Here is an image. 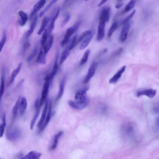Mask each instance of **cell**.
Here are the masks:
<instances>
[{"mask_svg":"<svg viewBox=\"0 0 159 159\" xmlns=\"http://www.w3.org/2000/svg\"><path fill=\"white\" fill-rule=\"evenodd\" d=\"M91 31L90 30L85 31L82 33V34L80 36L78 39V43H80L88 35L91 34Z\"/></svg>","mask_w":159,"mask_h":159,"instance_id":"38","label":"cell"},{"mask_svg":"<svg viewBox=\"0 0 159 159\" xmlns=\"http://www.w3.org/2000/svg\"><path fill=\"white\" fill-rule=\"evenodd\" d=\"M88 90V89H86L77 91L75 96V101H69L68 104L72 108L78 110H82L85 108L89 102V99L87 96Z\"/></svg>","mask_w":159,"mask_h":159,"instance_id":"1","label":"cell"},{"mask_svg":"<svg viewBox=\"0 0 159 159\" xmlns=\"http://www.w3.org/2000/svg\"><path fill=\"white\" fill-rule=\"evenodd\" d=\"M70 51L67 47L62 53L60 58V65L62 64L68 58L70 54Z\"/></svg>","mask_w":159,"mask_h":159,"instance_id":"28","label":"cell"},{"mask_svg":"<svg viewBox=\"0 0 159 159\" xmlns=\"http://www.w3.org/2000/svg\"><path fill=\"white\" fill-rule=\"evenodd\" d=\"M54 36L51 35L44 46V52L46 54L47 53L51 48L54 43Z\"/></svg>","mask_w":159,"mask_h":159,"instance_id":"18","label":"cell"},{"mask_svg":"<svg viewBox=\"0 0 159 159\" xmlns=\"http://www.w3.org/2000/svg\"><path fill=\"white\" fill-rule=\"evenodd\" d=\"M130 26L131 24L129 22L125 24L123 26L120 36V40L121 42H124L126 40Z\"/></svg>","mask_w":159,"mask_h":159,"instance_id":"9","label":"cell"},{"mask_svg":"<svg viewBox=\"0 0 159 159\" xmlns=\"http://www.w3.org/2000/svg\"><path fill=\"white\" fill-rule=\"evenodd\" d=\"M48 31L47 29H45L44 31L41 43L42 46H44L47 40Z\"/></svg>","mask_w":159,"mask_h":159,"instance_id":"40","label":"cell"},{"mask_svg":"<svg viewBox=\"0 0 159 159\" xmlns=\"http://www.w3.org/2000/svg\"><path fill=\"white\" fill-rule=\"evenodd\" d=\"M118 24L117 22H115L112 23L109 29L108 34L109 38H110L113 34L118 27Z\"/></svg>","mask_w":159,"mask_h":159,"instance_id":"32","label":"cell"},{"mask_svg":"<svg viewBox=\"0 0 159 159\" xmlns=\"http://www.w3.org/2000/svg\"><path fill=\"white\" fill-rule=\"evenodd\" d=\"M156 94V91L153 89H146L138 91L136 93L138 97L142 96H145L150 98H154Z\"/></svg>","mask_w":159,"mask_h":159,"instance_id":"10","label":"cell"},{"mask_svg":"<svg viewBox=\"0 0 159 159\" xmlns=\"http://www.w3.org/2000/svg\"><path fill=\"white\" fill-rule=\"evenodd\" d=\"M7 39V34L5 31L3 33L2 37L0 41V52L2 51Z\"/></svg>","mask_w":159,"mask_h":159,"instance_id":"41","label":"cell"},{"mask_svg":"<svg viewBox=\"0 0 159 159\" xmlns=\"http://www.w3.org/2000/svg\"><path fill=\"white\" fill-rule=\"evenodd\" d=\"M136 11L135 9L134 10L131 14L127 17L124 19L121 22V24H125L128 22L136 14Z\"/></svg>","mask_w":159,"mask_h":159,"instance_id":"39","label":"cell"},{"mask_svg":"<svg viewBox=\"0 0 159 159\" xmlns=\"http://www.w3.org/2000/svg\"><path fill=\"white\" fill-rule=\"evenodd\" d=\"M63 132L62 131H59L54 136L53 142L51 146L50 149L51 150H55L57 147L60 138L63 135Z\"/></svg>","mask_w":159,"mask_h":159,"instance_id":"25","label":"cell"},{"mask_svg":"<svg viewBox=\"0 0 159 159\" xmlns=\"http://www.w3.org/2000/svg\"><path fill=\"white\" fill-rule=\"evenodd\" d=\"M97 65L98 63L96 61L93 62L92 63L88 69L87 74L84 79L83 82L84 83H88L90 79L94 75Z\"/></svg>","mask_w":159,"mask_h":159,"instance_id":"7","label":"cell"},{"mask_svg":"<svg viewBox=\"0 0 159 159\" xmlns=\"http://www.w3.org/2000/svg\"><path fill=\"white\" fill-rule=\"evenodd\" d=\"M81 23L80 21H78L67 29L64 38L61 43L62 46H64L68 42L71 37L78 29L80 26Z\"/></svg>","mask_w":159,"mask_h":159,"instance_id":"3","label":"cell"},{"mask_svg":"<svg viewBox=\"0 0 159 159\" xmlns=\"http://www.w3.org/2000/svg\"><path fill=\"white\" fill-rule=\"evenodd\" d=\"M39 98H38L36 101L35 102V107L36 109L39 108Z\"/></svg>","mask_w":159,"mask_h":159,"instance_id":"46","label":"cell"},{"mask_svg":"<svg viewBox=\"0 0 159 159\" xmlns=\"http://www.w3.org/2000/svg\"><path fill=\"white\" fill-rule=\"evenodd\" d=\"M21 99V97H20L14 106V108H13L12 114L14 119L16 117L17 114L18 110L19 107L20 103V102Z\"/></svg>","mask_w":159,"mask_h":159,"instance_id":"34","label":"cell"},{"mask_svg":"<svg viewBox=\"0 0 159 159\" xmlns=\"http://www.w3.org/2000/svg\"><path fill=\"white\" fill-rule=\"evenodd\" d=\"M49 100L47 98L45 102L44 107L43 109L42 117L37 124V127L40 128L44 124L45 121L46 115H47L48 108L49 106Z\"/></svg>","mask_w":159,"mask_h":159,"instance_id":"11","label":"cell"},{"mask_svg":"<svg viewBox=\"0 0 159 159\" xmlns=\"http://www.w3.org/2000/svg\"><path fill=\"white\" fill-rule=\"evenodd\" d=\"M27 101L26 98L24 97L21 98L19 105L20 115L23 116L27 107Z\"/></svg>","mask_w":159,"mask_h":159,"instance_id":"20","label":"cell"},{"mask_svg":"<svg viewBox=\"0 0 159 159\" xmlns=\"http://www.w3.org/2000/svg\"><path fill=\"white\" fill-rule=\"evenodd\" d=\"M66 79V76H65L63 77L60 84V85L59 89L56 98L57 100H59L60 99H61L63 95L65 88Z\"/></svg>","mask_w":159,"mask_h":159,"instance_id":"22","label":"cell"},{"mask_svg":"<svg viewBox=\"0 0 159 159\" xmlns=\"http://www.w3.org/2000/svg\"><path fill=\"white\" fill-rule=\"evenodd\" d=\"M42 155V154L39 152L32 151L20 159H39Z\"/></svg>","mask_w":159,"mask_h":159,"instance_id":"17","label":"cell"},{"mask_svg":"<svg viewBox=\"0 0 159 159\" xmlns=\"http://www.w3.org/2000/svg\"><path fill=\"white\" fill-rule=\"evenodd\" d=\"M71 18V16L69 14H67L66 16L63 20L61 24V27H64L69 21Z\"/></svg>","mask_w":159,"mask_h":159,"instance_id":"42","label":"cell"},{"mask_svg":"<svg viewBox=\"0 0 159 159\" xmlns=\"http://www.w3.org/2000/svg\"><path fill=\"white\" fill-rule=\"evenodd\" d=\"M60 10L61 8L59 7L58 8L55 15L53 17L51 20L48 29V33L49 34H50L53 30L54 29L55 22L60 14Z\"/></svg>","mask_w":159,"mask_h":159,"instance_id":"14","label":"cell"},{"mask_svg":"<svg viewBox=\"0 0 159 159\" xmlns=\"http://www.w3.org/2000/svg\"><path fill=\"white\" fill-rule=\"evenodd\" d=\"M30 46V43L29 41H26L24 44L23 51L24 52L26 51L28 49Z\"/></svg>","mask_w":159,"mask_h":159,"instance_id":"44","label":"cell"},{"mask_svg":"<svg viewBox=\"0 0 159 159\" xmlns=\"http://www.w3.org/2000/svg\"><path fill=\"white\" fill-rule=\"evenodd\" d=\"M46 2V1L45 0H40L35 5L34 9H33L30 15L31 18L37 12L40 10L43 7Z\"/></svg>","mask_w":159,"mask_h":159,"instance_id":"15","label":"cell"},{"mask_svg":"<svg viewBox=\"0 0 159 159\" xmlns=\"http://www.w3.org/2000/svg\"><path fill=\"white\" fill-rule=\"evenodd\" d=\"M2 122L0 124V138L2 137L4 135L6 125V115L5 114L3 115Z\"/></svg>","mask_w":159,"mask_h":159,"instance_id":"33","label":"cell"},{"mask_svg":"<svg viewBox=\"0 0 159 159\" xmlns=\"http://www.w3.org/2000/svg\"><path fill=\"white\" fill-rule=\"evenodd\" d=\"M5 69L4 67L2 69L1 84H0V103L3 96L5 90Z\"/></svg>","mask_w":159,"mask_h":159,"instance_id":"12","label":"cell"},{"mask_svg":"<svg viewBox=\"0 0 159 159\" xmlns=\"http://www.w3.org/2000/svg\"><path fill=\"white\" fill-rule=\"evenodd\" d=\"M40 110L39 108L36 109L35 113L31 121L30 125V128L31 130H32L34 128L35 124L39 116Z\"/></svg>","mask_w":159,"mask_h":159,"instance_id":"30","label":"cell"},{"mask_svg":"<svg viewBox=\"0 0 159 159\" xmlns=\"http://www.w3.org/2000/svg\"><path fill=\"white\" fill-rule=\"evenodd\" d=\"M57 1L53 0L52 1L48 4L45 9L42 11L39 15V17L41 18L42 17L45 13L47 12L49 9L52 7V6Z\"/></svg>","mask_w":159,"mask_h":159,"instance_id":"36","label":"cell"},{"mask_svg":"<svg viewBox=\"0 0 159 159\" xmlns=\"http://www.w3.org/2000/svg\"><path fill=\"white\" fill-rule=\"evenodd\" d=\"M106 23L103 20L99 19L97 36V40L98 42L102 41L104 38Z\"/></svg>","mask_w":159,"mask_h":159,"instance_id":"6","label":"cell"},{"mask_svg":"<svg viewBox=\"0 0 159 159\" xmlns=\"http://www.w3.org/2000/svg\"><path fill=\"white\" fill-rule=\"evenodd\" d=\"M77 34H76L72 38L70 44L68 47L69 50H72L75 47L77 42Z\"/></svg>","mask_w":159,"mask_h":159,"instance_id":"37","label":"cell"},{"mask_svg":"<svg viewBox=\"0 0 159 159\" xmlns=\"http://www.w3.org/2000/svg\"><path fill=\"white\" fill-rule=\"evenodd\" d=\"M123 49L122 48H119L114 52L112 55L111 57L114 58L120 55L123 52Z\"/></svg>","mask_w":159,"mask_h":159,"instance_id":"43","label":"cell"},{"mask_svg":"<svg viewBox=\"0 0 159 159\" xmlns=\"http://www.w3.org/2000/svg\"><path fill=\"white\" fill-rule=\"evenodd\" d=\"M59 55V52H57L56 54L53 68L52 71L49 74L46 75L44 79L45 82H50L51 80L54 77L57 73L58 69V60Z\"/></svg>","mask_w":159,"mask_h":159,"instance_id":"5","label":"cell"},{"mask_svg":"<svg viewBox=\"0 0 159 159\" xmlns=\"http://www.w3.org/2000/svg\"><path fill=\"white\" fill-rule=\"evenodd\" d=\"M126 68V66H124L119 69L113 77L110 79L109 83L110 84H115L117 83L125 71Z\"/></svg>","mask_w":159,"mask_h":159,"instance_id":"13","label":"cell"},{"mask_svg":"<svg viewBox=\"0 0 159 159\" xmlns=\"http://www.w3.org/2000/svg\"><path fill=\"white\" fill-rule=\"evenodd\" d=\"M39 42H38L35 45L34 49H33L31 53L27 58V61L28 62H31L32 60V59L34 58L36 55L38 49L39 47Z\"/></svg>","mask_w":159,"mask_h":159,"instance_id":"31","label":"cell"},{"mask_svg":"<svg viewBox=\"0 0 159 159\" xmlns=\"http://www.w3.org/2000/svg\"><path fill=\"white\" fill-rule=\"evenodd\" d=\"M107 1H101L100 3H99L98 5V7H100L102 6L106 2H107Z\"/></svg>","mask_w":159,"mask_h":159,"instance_id":"47","label":"cell"},{"mask_svg":"<svg viewBox=\"0 0 159 159\" xmlns=\"http://www.w3.org/2000/svg\"><path fill=\"white\" fill-rule=\"evenodd\" d=\"M0 159H1V158H0Z\"/></svg>","mask_w":159,"mask_h":159,"instance_id":"48","label":"cell"},{"mask_svg":"<svg viewBox=\"0 0 159 159\" xmlns=\"http://www.w3.org/2000/svg\"><path fill=\"white\" fill-rule=\"evenodd\" d=\"M38 18V15H37L35 16L33 19L31 24L30 29L26 33V38L29 37L34 32Z\"/></svg>","mask_w":159,"mask_h":159,"instance_id":"16","label":"cell"},{"mask_svg":"<svg viewBox=\"0 0 159 159\" xmlns=\"http://www.w3.org/2000/svg\"><path fill=\"white\" fill-rule=\"evenodd\" d=\"M90 53V51L89 49L85 52L80 63L81 66L84 65L88 62Z\"/></svg>","mask_w":159,"mask_h":159,"instance_id":"35","label":"cell"},{"mask_svg":"<svg viewBox=\"0 0 159 159\" xmlns=\"http://www.w3.org/2000/svg\"><path fill=\"white\" fill-rule=\"evenodd\" d=\"M46 54L42 50L39 52V55L37 58L36 62L38 64L44 65L46 63Z\"/></svg>","mask_w":159,"mask_h":159,"instance_id":"27","label":"cell"},{"mask_svg":"<svg viewBox=\"0 0 159 159\" xmlns=\"http://www.w3.org/2000/svg\"><path fill=\"white\" fill-rule=\"evenodd\" d=\"M136 1L134 0H131L126 5L125 9L123 11V14L128 12L133 9L135 7L136 4Z\"/></svg>","mask_w":159,"mask_h":159,"instance_id":"29","label":"cell"},{"mask_svg":"<svg viewBox=\"0 0 159 159\" xmlns=\"http://www.w3.org/2000/svg\"><path fill=\"white\" fill-rule=\"evenodd\" d=\"M50 20V18L48 17H45L43 18L40 27V28L37 32L38 35H40L42 34V33L45 29V28Z\"/></svg>","mask_w":159,"mask_h":159,"instance_id":"24","label":"cell"},{"mask_svg":"<svg viewBox=\"0 0 159 159\" xmlns=\"http://www.w3.org/2000/svg\"><path fill=\"white\" fill-rule=\"evenodd\" d=\"M6 137L11 141H17L21 137V132L17 128H10L6 132Z\"/></svg>","mask_w":159,"mask_h":159,"instance_id":"2","label":"cell"},{"mask_svg":"<svg viewBox=\"0 0 159 159\" xmlns=\"http://www.w3.org/2000/svg\"><path fill=\"white\" fill-rule=\"evenodd\" d=\"M18 14L20 17V19L19 20V23L22 26H24L28 20V16L25 12L20 11L18 12Z\"/></svg>","mask_w":159,"mask_h":159,"instance_id":"26","label":"cell"},{"mask_svg":"<svg viewBox=\"0 0 159 159\" xmlns=\"http://www.w3.org/2000/svg\"><path fill=\"white\" fill-rule=\"evenodd\" d=\"M22 66V63H19L17 68L13 71L11 76L9 85H11L14 82L15 79L19 73L20 71Z\"/></svg>","mask_w":159,"mask_h":159,"instance_id":"21","label":"cell"},{"mask_svg":"<svg viewBox=\"0 0 159 159\" xmlns=\"http://www.w3.org/2000/svg\"><path fill=\"white\" fill-rule=\"evenodd\" d=\"M50 85V82H45L44 83L41 97L39 100V108L42 106L47 100Z\"/></svg>","mask_w":159,"mask_h":159,"instance_id":"4","label":"cell"},{"mask_svg":"<svg viewBox=\"0 0 159 159\" xmlns=\"http://www.w3.org/2000/svg\"><path fill=\"white\" fill-rule=\"evenodd\" d=\"M123 5V3L122 2L118 3L115 6V8L118 9L120 8Z\"/></svg>","mask_w":159,"mask_h":159,"instance_id":"45","label":"cell"},{"mask_svg":"<svg viewBox=\"0 0 159 159\" xmlns=\"http://www.w3.org/2000/svg\"><path fill=\"white\" fill-rule=\"evenodd\" d=\"M93 35L91 34L86 37L82 41L80 46V49L81 50L85 49L87 47L91 41Z\"/></svg>","mask_w":159,"mask_h":159,"instance_id":"23","label":"cell"},{"mask_svg":"<svg viewBox=\"0 0 159 159\" xmlns=\"http://www.w3.org/2000/svg\"><path fill=\"white\" fill-rule=\"evenodd\" d=\"M51 107L52 102H50V103L49 106V111L48 114L47 116H46L44 123L42 126L40 128H39V132H41L44 129L50 120L51 115Z\"/></svg>","mask_w":159,"mask_h":159,"instance_id":"19","label":"cell"},{"mask_svg":"<svg viewBox=\"0 0 159 159\" xmlns=\"http://www.w3.org/2000/svg\"><path fill=\"white\" fill-rule=\"evenodd\" d=\"M110 10L109 6H105L101 12L99 19L103 20L106 23H108L109 21Z\"/></svg>","mask_w":159,"mask_h":159,"instance_id":"8","label":"cell"}]
</instances>
